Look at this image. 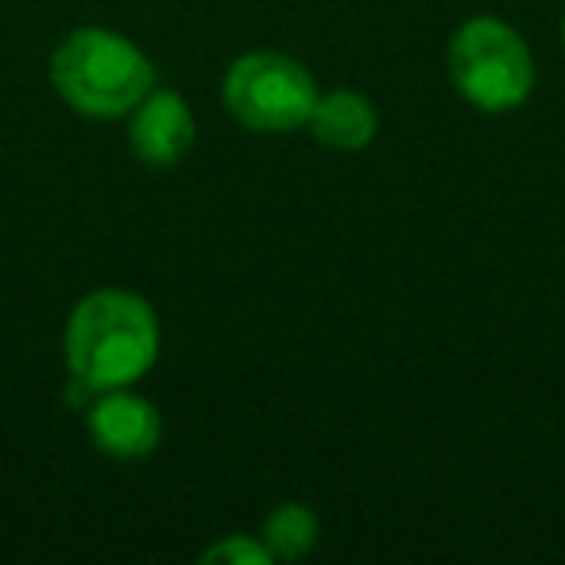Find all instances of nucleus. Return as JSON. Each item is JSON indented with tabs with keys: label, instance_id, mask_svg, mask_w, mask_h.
<instances>
[{
	"label": "nucleus",
	"instance_id": "1",
	"mask_svg": "<svg viewBox=\"0 0 565 565\" xmlns=\"http://www.w3.org/2000/svg\"><path fill=\"white\" fill-rule=\"evenodd\" d=\"M163 353V326L143 295L97 287L71 310L63 330L66 372L82 392L136 387Z\"/></svg>",
	"mask_w": 565,
	"mask_h": 565
},
{
	"label": "nucleus",
	"instance_id": "2",
	"mask_svg": "<svg viewBox=\"0 0 565 565\" xmlns=\"http://www.w3.org/2000/svg\"><path fill=\"white\" fill-rule=\"evenodd\" d=\"M51 86L71 113L89 120H125L159 86L148 51L113 28H74L51 51Z\"/></svg>",
	"mask_w": 565,
	"mask_h": 565
},
{
	"label": "nucleus",
	"instance_id": "3",
	"mask_svg": "<svg viewBox=\"0 0 565 565\" xmlns=\"http://www.w3.org/2000/svg\"><path fill=\"white\" fill-rule=\"evenodd\" d=\"M446 71L457 97L488 117L523 109L539 82L526 40L500 17H469L457 24L446 47Z\"/></svg>",
	"mask_w": 565,
	"mask_h": 565
},
{
	"label": "nucleus",
	"instance_id": "4",
	"mask_svg": "<svg viewBox=\"0 0 565 565\" xmlns=\"http://www.w3.org/2000/svg\"><path fill=\"white\" fill-rule=\"evenodd\" d=\"M318 82L307 63L282 51H248L221 78L228 117L256 136H287L307 128L318 102Z\"/></svg>",
	"mask_w": 565,
	"mask_h": 565
},
{
	"label": "nucleus",
	"instance_id": "5",
	"mask_svg": "<svg viewBox=\"0 0 565 565\" xmlns=\"http://www.w3.org/2000/svg\"><path fill=\"white\" fill-rule=\"evenodd\" d=\"M86 434L89 446L113 461H143L163 441V415L148 395L132 387L94 392L86 407Z\"/></svg>",
	"mask_w": 565,
	"mask_h": 565
},
{
	"label": "nucleus",
	"instance_id": "6",
	"mask_svg": "<svg viewBox=\"0 0 565 565\" xmlns=\"http://www.w3.org/2000/svg\"><path fill=\"white\" fill-rule=\"evenodd\" d=\"M128 148L148 171H171L190 156L198 140V120L179 89L156 86L128 113Z\"/></svg>",
	"mask_w": 565,
	"mask_h": 565
},
{
	"label": "nucleus",
	"instance_id": "7",
	"mask_svg": "<svg viewBox=\"0 0 565 565\" xmlns=\"http://www.w3.org/2000/svg\"><path fill=\"white\" fill-rule=\"evenodd\" d=\"M307 132L330 151H364L380 132V113L361 89H330L318 94Z\"/></svg>",
	"mask_w": 565,
	"mask_h": 565
},
{
	"label": "nucleus",
	"instance_id": "8",
	"mask_svg": "<svg viewBox=\"0 0 565 565\" xmlns=\"http://www.w3.org/2000/svg\"><path fill=\"white\" fill-rule=\"evenodd\" d=\"M259 542L267 546L271 562H302L318 546V515L307 503H279L267 511L259 526Z\"/></svg>",
	"mask_w": 565,
	"mask_h": 565
},
{
	"label": "nucleus",
	"instance_id": "9",
	"mask_svg": "<svg viewBox=\"0 0 565 565\" xmlns=\"http://www.w3.org/2000/svg\"><path fill=\"white\" fill-rule=\"evenodd\" d=\"M202 565H271V554L259 542V534H225L213 546L202 550Z\"/></svg>",
	"mask_w": 565,
	"mask_h": 565
},
{
	"label": "nucleus",
	"instance_id": "10",
	"mask_svg": "<svg viewBox=\"0 0 565 565\" xmlns=\"http://www.w3.org/2000/svg\"><path fill=\"white\" fill-rule=\"evenodd\" d=\"M562 47H565V17H562Z\"/></svg>",
	"mask_w": 565,
	"mask_h": 565
}]
</instances>
